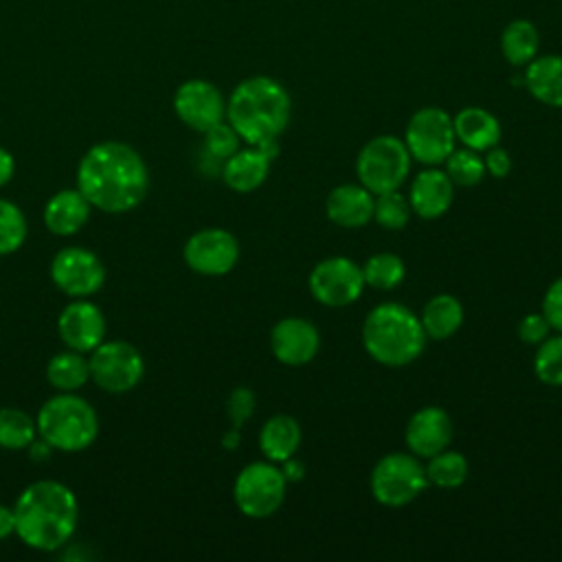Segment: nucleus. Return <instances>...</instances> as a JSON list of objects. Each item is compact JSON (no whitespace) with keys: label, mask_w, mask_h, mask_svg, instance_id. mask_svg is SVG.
<instances>
[{"label":"nucleus","mask_w":562,"mask_h":562,"mask_svg":"<svg viewBox=\"0 0 562 562\" xmlns=\"http://www.w3.org/2000/svg\"><path fill=\"white\" fill-rule=\"evenodd\" d=\"M452 419L441 406H424L415 411L404 428V441L411 454L428 459L450 446Z\"/></svg>","instance_id":"nucleus-17"},{"label":"nucleus","mask_w":562,"mask_h":562,"mask_svg":"<svg viewBox=\"0 0 562 562\" xmlns=\"http://www.w3.org/2000/svg\"><path fill=\"white\" fill-rule=\"evenodd\" d=\"M301 446V426L290 415H272L259 430V450L272 463L294 457Z\"/></svg>","instance_id":"nucleus-23"},{"label":"nucleus","mask_w":562,"mask_h":562,"mask_svg":"<svg viewBox=\"0 0 562 562\" xmlns=\"http://www.w3.org/2000/svg\"><path fill=\"white\" fill-rule=\"evenodd\" d=\"M362 347L364 351L384 367H406L417 360L426 347V334L406 305L380 303L362 323Z\"/></svg>","instance_id":"nucleus-4"},{"label":"nucleus","mask_w":562,"mask_h":562,"mask_svg":"<svg viewBox=\"0 0 562 562\" xmlns=\"http://www.w3.org/2000/svg\"><path fill=\"white\" fill-rule=\"evenodd\" d=\"M457 136H454V125L452 116L435 105L417 110L406 125L404 132V145L411 154L422 165L437 167L441 165L450 151L454 149Z\"/></svg>","instance_id":"nucleus-10"},{"label":"nucleus","mask_w":562,"mask_h":562,"mask_svg":"<svg viewBox=\"0 0 562 562\" xmlns=\"http://www.w3.org/2000/svg\"><path fill=\"white\" fill-rule=\"evenodd\" d=\"M452 125L457 140H461L468 149L474 151H487L501 140L498 119L492 112L476 105L459 110L452 119Z\"/></svg>","instance_id":"nucleus-22"},{"label":"nucleus","mask_w":562,"mask_h":562,"mask_svg":"<svg viewBox=\"0 0 562 562\" xmlns=\"http://www.w3.org/2000/svg\"><path fill=\"white\" fill-rule=\"evenodd\" d=\"M549 331H551V325L542 312L525 314L522 321L518 323V338L527 345H540L549 336Z\"/></svg>","instance_id":"nucleus-37"},{"label":"nucleus","mask_w":562,"mask_h":562,"mask_svg":"<svg viewBox=\"0 0 562 562\" xmlns=\"http://www.w3.org/2000/svg\"><path fill=\"white\" fill-rule=\"evenodd\" d=\"M272 356L285 367H303L312 362L321 349V334L314 323L301 316H285L270 331Z\"/></svg>","instance_id":"nucleus-16"},{"label":"nucleus","mask_w":562,"mask_h":562,"mask_svg":"<svg viewBox=\"0 0 562 562\" xmlns=\"http://www.w3.org/2000/svg\"><path fill=\"white\" fill-rule=\"evenodd\" d=\"M428 485L419 457L411 452H389L371 470V496L384 507H404L413 503Z\"/></svg>","instance_id":"nucleus-7"},{"label":"nucleus","mask_w":562,"mask_h":562,"mask_svg":"<svg viewBox=\"0 0 562 562\" xmlns=\"http://www.w3.org/2000/svg\"><path fill=\"white\" fill-rule=\"evenodd\" d=\"M446 173L454 187H474L485 176V165L479 151L474 149H452L450 156L443 160Z\"/></svg>","instance_id":"nucleus-31"},{"label":"nucleus","mask_w":562,"mask_h":562,"mask_svg":"<svg viewBox=\"0 0 562 562\" xmlns=\"http://www.w3.org/2000/svg\"><path fill=\"white\" fill-rule=\"evenodd\" d=\"M424 470H426L428 483L443 487V490H454L465 483L470 468L461 452L446 448V450L428 457V463L424 465Z\"/></svg>","instance_id":"nucleus-28"},{"label":"nucleus","mask_w":562,"mask_h":562,"mask_svg":"<svg viewBox=\"0 0 562 562\" xmlns=\"http://www.w3.org/2000/svg\"><path fill=\"white\" fill-rule=\"evenodd\" d=\"M26 239V217L18 204L0 198V257L15 252Z\"/></svg>","instance_id":"nucleus-34"},{"label":"nucleus","mask_w":562,"mask_h":562,"mask_svg":"<svg viewBox=\"0 0 562 562\" xmlns=\"http://www.w3.org/2000/svg\"><path fill=\"white\" fill-rule=\"evenodd\" d=\"M46 380L59 393H77L90 380V364L86 353L75 349L55 353L46 364Z\"/></svg>","instance_id":"nucleus-26"},{"label":"nucleus","mask_w":562,"mask_h":562,"mask_svg":"<svg viewBox=\"0 0 562 562\" xmlns=\"http://www.w3.org/2000/svg\"><path fill=\"white\" fill-rule=\"evenodd\" d=\"M310 294L325 307H347L356 303L364 290L362 266L349 257L321 259L307 277Z\"/></svg>","instance_id":"nucleus-11"},{"label":"nucleus","mask_w":562,"mask_h":562,"mask_svg":"<svg viewBox=\"0 0 562 562\" xmlns=\"http://www.w3.org/2000/svg\"><path fill=\"white\" fill-rule=\"evenodd\" d=\"M270 160L261 154L259 147L250 145L246 149H237L222 162V180L235 193H250L259 189L270 171Z\"/></svg>","instance_id":"nucleus-21"},{"label":"nucleus","mask_w":562,"mask_h":562,"mask_svg":"<svg viewBox=\"0 0 562 562\" xmlns=\"http://www.w3.org/2000/svg\"><path fill=\"white\" fill-rule=\"evenodd\" d=\"M13 173H15L13 156L4 147H0V187H4L13 178Z\"/></svg>","instance_id":"nucleus-42"},{"label":"nucleus","mask_w":562,"mask_h":562,"mask_svg":"<svg viewBox=\"0 0 562 562\" xmlns=\"http://www.w3.org/2000/svg\"><path fill=\"white\" fill-rule=\"evenodd\" d=\"M11 533H15V514H13V507L0 505V540L9 538Z\"/></svg>","instance_id":"nucleus-41"},{"label":"nucleus","mask_w":562,"mask_h":562,"mask_svg":"<svg viewBox=\"0 0 562 562\" xmlns=\"http://www.w3.org/2000/svg\"><path fill=\"white\" fill-rule=\"evenodd\" d=\"M542 314L549 321L551 329L562 334V277H558L544 292Z\"/></svg>","instance_id":"nucleus-38"},{"label":"nucleus","mask_w":562,"mask_h":562,"mask_svg":"<svg viewBox=\"0 0 562 562\" xmlns=\"http://www.w3.org/2000/svg\"><path fill=\"white\" fill-rule=\"evenodd\" d=\"M222 446L224 448H228V450H235L237 446H239V428H231L228 432H224V437H222Z\"/></svg>","instance_id":"nucleus-43"},{"label":"nucleus","mask_w":562,"mask_h":562,"mask_svg":"<svg viewBox=\"0 0 562 562\" xmlns=\"http://www.w3.org/2000/svg\"><path fill=\"white\" fill-rule=\"evenodd\" d=\"M184 263L204 277H222L237 266L239 244L226 228H202L193 233L182 250Z\"/></svg>","instance_id":"nucleus-13"},{"label":"nucleus","mask_w":562,"mask_h":562,"mask_svg":"<svg viewBox=\"0 0 562 562\" xmlns=\"http://www.w3.org/2000/svg\"><path fill=\"white\" fill-rule=\"evenodd\" d=\"M483 165H485V173H490L492 178H507L509 171H512V156L507 149L494 145L485 151V158H483Z\"/></svg>","instance_id":"nucleus-39"},{"label":"nucleus","mask_w":562,"mask_h":562,"mask_svg":"<svg viewBox=\"0 0 562 562\" xmlns=\"http://www.w3.org/2000/svg\"><path fill=\"white\" fill-rule=\"evenodd\" d=\"M239 134L233 130L231 123H217L211 130L204 132V143H202V151L206 158L215 160V162H224L228 156H233L239 149Z\"/></svg>","instance_id":"nucleus-35"},{"label":"nucleus","mask_w":562,"mask_h":562,"mask_svg":"<svg viewBox=\"0 0 562 562\" xmlns=\"http://www.w3.org/2000/svg\"><path fill=\"white\" fill-rule=\"evenodd\" d=\"M90 202L79 189L57 191L44 206V224L53 235L70 237L79 233L90 217Z\"/></svg>","instance_id":"nucleus-20"},{"label":"nucleus","mask_w":562,"mask_h":562,"mask_svg":"<svg viewBox=\"0 0 562 562\" xmlns=\"http://www.w3.org/2000/svg\"><path fill=\"white\" fill-rule=\"evenodd\" d=\"M454 200V184L446 171L428 167L413 178L408 202L415 215L424 220H437L448 213Z\"/></svg>","instance_id":"nucleus-18"},{"label":"nucleus","mask_w":562,"mask_h":562,"mask_svg":"<svg viewBox=\"0 0 562 562\" xmlns=\"http://www.w3.org/2000/svg\"><path fill=\"white\" fill-rule=\"evenodd\" d=\"M404 274H406V266L402 257L395 252H375L362 263L364 285L373 290L389 292L404 281Z\"/></svg>","instance_id":"nucleus-29"},{"label":"nucleus","mask_w":562,"mask_h":562,"mask_svg":"<svg viewBox=\"0 0 562 562\" xmlns=\"http://www.w3.org/2000/svg\"><path fill=\"white\" fill-rule=\"evenodd\" d=\"M53 283L72 299H88L105 283L103 261L88 248L66 246L50 261Z\"/></svg>","instance_id":"nucleus-12"},{"label":"nucleus","mask_w":562,"mask_h":562,"mask_svg":"<svg viewBox=\"0 0 562 562\" xmlns=\"http://www.w3.org/2000/svg\"><path fill=\"white\" fill-rule=\"evenodd\" d=\"M538 31L529 20H512L501 35V50L512 66L529 64L538 53Z\"/></svg>","instance_id":"nucleus-27"},{"label":"nucleus","mask_w":562,"mask_h":562,"mask_svg":"<svg viewBox=\"0 0 562 562\" xmlns=\"http://www.w3.org/2000/svg\"><path fill=\"white\" fill-rule=\"evenodd\" d=\"M463 305L452 294H435L422 310L419 323L424 327L426 338L430 340H448L463 325Z\"/></svg>","instance_id":"nucleus-25"},{"label":"nucleus","mask_w":562,"mask_h":562,"mask_svg":"<svg viewBox=\"0 0 562 562\" xmlns=\"http://www.w3.org/2000/svg\"><path fill=\"white\" fill-rule=\"evenodd\" d=\"M285 487L288 481L279 463L268 459L252 461L239 470L233 485V498L244 516L259 520L279 512L285 501Z\"/></svg>","instance_id":"nucleus-8"},{"label":"nucleus","mask_w":562,"mask_h":562,"mask_svg":"<svg viewBox=\"0 0 562 562\" xmlns=\"http://www.w3.org/2000/svg\"><path fill=\"white\" fill-rule=\"evenodd\" d=\"M525 86L540 103L562 108V57H533L525 70Z\"/></svg>","instance_id":"nucleus-24"},{"label":"nucleus","mask_w":562,"mask_h":562,"mask_svg":"<svg viewBox=\"0 0 562 562\" xmlns=\"http://www.w3.org/2000/svg\"><path fill=\"white\" fill-rule=\"evenodd\" d=\"M35 426L37 437L61 452H81L99 435L97 411L77 393H57L46 400L35 417Z\"/></svg>","instance_id":"nucleus-5"},{"label":"nucleus","mask_w":562,"mask_h":562,"mask_svg":"<svg viewBox=\"0 0 562 562\" xmlns=\"http://www.w3.org/2000/svg\"><path fill=\"white\" fill-rule=\"evenodd\" d=\"M57 331L68 349L90 353L105 340V316L92 301L77 299L61 310L57 318Z\"/></svg>","instance_id":"nucleus-15"},{"label":"nucleus","mask_w":562,"mask_h":562,"mask_svg":"<svg viewBox=\"0 0 562 562\" xmlns=\"http://www.w3.org/2000/svg\"><path fill=\"white\" fill-rule=\"evenodd\" d=\"M90 380L108 393H127L136 389L145 373L140 351L125 340H103L90 356Z\"/></svg>","instance_id":"nucleus-9"},{"label":"nucleus","mask_w":562,"mask_h":562,"mask_svg":"<svg viewBox=\"0 0 562 562\" xmlns=\"http://www.w3.org/2000/svg\"><path fill=\"white\" fill-rule=\"evenodd\" d=\"M411 154L402 138L391 134H380L362 145L356 158V173L364 189L373 195L397 191L408 171H411Z\"/></svg>","instance_id":"nucleus-6"},{"label":"nucleus","mask_w":562,"mask_h":562,"mask_svg":"<svg viewBox=\"0 0 562 562\" xmlns=\"http://www.w3.org/2000/svg\"><path fill=\"white\" fill-rule=\"evenodd\" d=\"M281 472H283L288 483H296V481H301L305 476V465H303V461L290 457V459H285L281 463Z\"/></svg>","instance_id":"nucleus-40"},{"label":"nucleus","mask_w":562,"mask_h":562,"mask_svg":"<svg viewBox=\"0 0 562 562\" xmlns=\"http://www.w3.org/2000/svg\"><path fill=\"white\" fill-rule=\"evenodd\" d=\"M15 533L35 551H57L75 533L79 503L75 492L59 481H35L24 487L13 505Z\"/></svg>","instance_id":"nucleus-2"},{"label":"nucleus","mask_w":562,"mask_h":562,"mask_svg":"<svg viewBox=\"0 0 562 562\" xmlns=\"http://www.w3.org/2000/svg\"><path fill=\"white\" fill-rule=\"evenodd\" d=\"M290 94L272 77H248L226 101V119L241 140L259 145L279 138L290 123Z\"/></svg>","instance_id":"nucleus-3"},{"label":"nucleus","mask_w":562,"mask_h":562,"mask_svg":"<svg viewBox=\"0 0 562 562\" xmlns=\"http://www.w3.org/2000/svg\"><path fill=\"white\" fill-rule=\"evenodd\" d=\"M37 437L35 419L13 406L0 408V448L4 450H22L29 448Z\"/></svg>","instance_id":"nucleus-30"},{"label":"nucleus","mask_w":562,"mask_h":562,"mask_svg":"<svg viewBox=\"0 0 562 562\" xmlns=\"http://www.w3.org/2000/svg\"><path fill=\"white\" fill-rule=\"evenodd\" d=\"M77 189L92 209L127 213L149 191V171L143 156L127 143L103 140L92 145L77 165Z\"/></svg>","instance_id":"nucleus-1"},{"label":"nucleus","mask_w":562,"mask_h":562,"mask_svg":"<svg viewBox=\"0 0 562 562\" xmlns=\"http://www.w3.org/2000/svg\"><path fill=\"white\" fill-rule=\"evenodd\" d=\"M176 116L191 130L204 134L226 116V101L220 88L206 79H189L173 94Z\"/></svg>","instance_id":"nucleus-14"},{"label":"nucleus","mask_w":562,"mask_h":562,"mask_svg":"<svg viewBox=\"0 0 562 562\" xmlns=\"http://www.w3.org/2000/svg\"><path fill=\"white\" fill-rule=\"evenodd\" d=\"M411 202L400 191L378 193L373 200V222L386 231H402L411 220Z\"/></svg>","instance_id":"nucleus-32"},{"label":"nucleus","mask_w":562,"mask_h":562,"mask_svg":"<svg viewBox=\"0 0 562 562\" xmlns=\"http://www.w3.org/2000/svg\"><path fill=\"white\" fill-rule=\"evenodd\" d=\"M373 200L375 195L360 182L338 184L325 200V213L340 228H360L373 220Z\"/></svg>","instance_id":"nucleus-19"},{"label":"nucleus","mask_w":562,"mask_h":562,"mask_svg":"<svg viewBox=\"0 0 562 562\" xmlns=\"http://www.w3.org/2000/svg\"><path fill=\"white\" fill-rule=\"evenodd\" d=\"M533 373L547 386H562V334L547 336L533 356Z\"/></svg>","instance_id":"nucleus-33"},{"label":"nucleus","mask_w":562,"mask_h":562,"mask_svg":"<svg viewBox=\"0 0 562 562\" xmlns=\"http://www.w3.org/2000/svg\"><path fill=\"white\" fill-rule=\"evenodd\" d=\"M255 404H257V397L248 386L233 389L226 400V415H228L231 424L235 428H241L255 413Z\"/></svg>","instance_id":"nucleus-36"}]
</instances>
